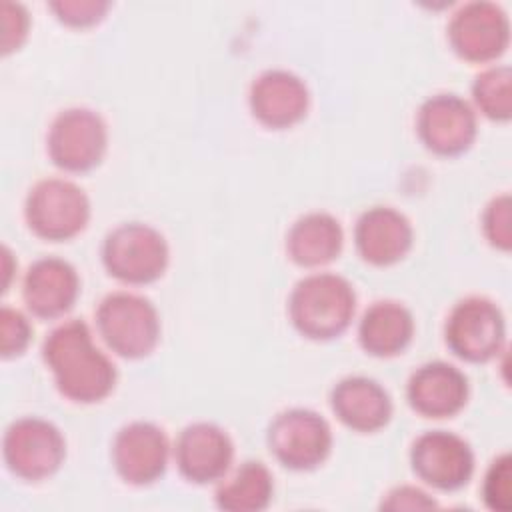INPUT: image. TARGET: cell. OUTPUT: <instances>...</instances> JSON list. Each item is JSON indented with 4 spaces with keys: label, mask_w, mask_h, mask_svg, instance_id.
<instances>
[{
    "label": "cell",
    "mask_w": 512,
    "mask_h": 512,
    "mask_svg": "<svg viewBox=\"0 0 512 512\" xmlns=\"http://www.w3.org/2000/svg\"><path fill=\"white\" fill-rule=\"evenodd\" d=\"M170 458L166 432L146 420L122 426L112 440V464L116 474L132 486H146L162 478Z\"/></svg>",
    "instance_id": "cell-13"
},
{
    "label": "cell",
    "mask_w": 512,
    "mask_h": 512,
    "mask_svg": "<svg viewBox=\"0 0 512 512\" xmlns=\"http://www.w3.org/2000/svg\"><path fill=\"white\" fill-rule=\"evenodd\" d=\"M108 148V128L90 108L74 106L56 114L48 128L46 150L50 160L66 172L96 168Z\"/></svg>",
    "instance_id": "cell-8"
},
{
    "label": "cell",
    "mask_w": 512,
    "mask_h": 512,
    "mask_svg": "<svg viewBox=\"0 0 512 512\" xmlns=\"http://www.w3.org/2000/svg\"><path fill=\"white\" fill-rule=\"evenodd\" d=\"M414 336L412 312L396 300H378L370 304L358 324L360 346L380 358L396 356Z\"/></svg>",
    "instance_id": "cell-20"
},
{
    "label": "cell",
    "mask_w": 512,
    "mask_h": 512,
    "mask_svg": "<svg viewBox=\"0 0 512 512\" xmlns=\"http://www.w3.org/2000/svg\"><path fill=\"white\" fill-rule=\"evenodd\" d=\"M274 496V478L266 464L246 460L236 470L218 480L216 506L228 512H260L266 510Z\"/></svg>",
    "instance_id": "cell-22"
},
{
    "label": "cell",
    "mask_w": 512,
    "mask_h": 512,
    "mask_svg": "<svg viewBox=\"0 0 512 512\" xmlns=\"http://www.w3.org/2000/svg\"><path fill=\"white\" fill-rule=\"evenodd\" d=\"M42 358L60 394L72 402H100L114 390L116 366L94 344L84 320L72 318L52 328L42 344Z\"/></svg>",
    "instance_id": "cell-1"
},
{
    "label": "cell",
    "mask_w": 512,
    "mask_h": 512,
    "mask_svg": "<svg viewBox=\"0 0 512 512\" xmlns=\"http://www.w3.org/2000/svg\"><path fill=\"white\" fill-rule=\"evenodd\" d=\"M414 474L428 486L454 492L464 488L474 474V452L470 444L448 430H426L410 448Z\"/></svg>",
    "instance_id": "cell-11"
},
{
    "label": "cell",
    "mask_w": 512,
    "mask_h": 512,
    "mask_svg": "<svg viewBox=\"0 0 512 512\" xmlns=\"http://www.w3.org/2000/svg\"><path fill=\"white\" fill-rule=\"evenodd\" d=\"M466 374L454 364L434 360L416 368L406 384L408 404L426 418H448L468 402Z\"/></svg>",
    "instance_id": "cell-16"
},
{
    "label": "cell",
    "mask_w": 512,
    "mask_h": 512,
    "mask_svg": "<svg viewBox=\"0 0 512 512\" xmlns=\"http://www.w3.org/2000/svg\"><path fill=\"white\" fill-rule=\"evenodd\" d=\"M24 216L36 236L54 242L68 240L86 228L90 200L72 180L44 178L28 190Z\"/></svg>",
    "instance_id": "cell-5"
},
{
    "label": "cell",
    "mask_w": 512,
    "mask_h": 512,
    "mask_svg": "<svg viewBox=\"0 0 512 512\" xmlns=\"http://www.w3.org/2000/svg\"><path fill=\"white\" fill-rule=\"evenodd\" d=\"M416 130L422 144L434 154L458 156L476 140V110L458 94H434L420 104Z\"/></svg>",
    "instance_id": "cell-12"
},
{
    "label": "cell",
    "mask_w": 512,
    "mask_h": 512,
    "mask_svg": "<svg viewBox=\"0 0 512 512\" xmlns=\"http://www.w3.org/2000/svg\"><path fill=\"white\" fill-rule=\"evenodd\" d=\"M472 100L480 114L490 120H510L512 116V70L506 64L484 68L472 82Z\"/></svg>",
    "instance_id": "cell-23"
},
{
    "label": "cell",
    "mask_w": 512,
    "mask_h": 512,
    "mask_svg": "<svg viewBox=\"0 0 512 512\" xmlns=\"http://www.w3.org/2000/svg\"><path fill=\"white\" fill-rule=\"evenodd\" d=\"M410 220L392 206H372L360 214L354 226L356 250L368 264L390 266L412 248Z\"/></svg>",
    "instance_id": "cell-18"
},
{
    "label": "cell",
    "mask_w": 512,
    "mask_h": 512,
    "mask_svg": "<svg viewBox=\"0 0 512 512\" xmlns=\"http://www.w3.org/2000/svg\"><path fill=\"white\" fill-rule=\"evenodd\" d=\"M356 312L354 286L340 274L314 272L298 280L288 298L294 328L312 340L340 336Z\"/></svg>",
    "instance_id": "cell-2"
},
{
    "label": "cell",
    "mask_w": 512,
    "mask_h": 512,
    "mask_svg": "<svg viewBox=\"0 0 512 512\" xmlns=\"http://www.w3.org/2000/svg\"><path fill=\"white\" fill-rule=\"evenodd\" d=\"M2 454L14 476L34 482L52 476L62 466L66 442L52 422L38 416H24L6 428Z\"/></svg>",
    "instance_id": "cell-9"
},
{
    "label": "cell",
    "mask_w": 512,
    "mask_h": 512,
    "mask_svg": "<svg viewBox=\"0 0 512 512\" xmlns=\"http://www.w3.org/2000/svg\"><path fill=\"white\" fill-rule=\"evenodd\" d=\"M512 200L508 192L494 196L482 212V230L486 240L500 250H510L512 246Z\"/></svg>",
    "instance_id": "cell-25"
},
{
    "label": "cell",
    "mask_w": 512,
    "mask_h": 512,
    "mask_svg": "<svg viewBox=\"0 0 512 512\" xmlns=\"http://www.w3.org/2000/svg\"><path fill=\"white\" fill-rule=\"evenodd\" d=\"M336 418L356 432H376L392 416L390 394L368 376H346L330 392Z\"/></svg>",
    "instance_id": "cell-19"
},
{
    "label": "cell",
    "mask_w": 512,
    "mask_h": 512,
    "mask_svg": "<svg viewBox=\"0 0 512 512\" xmlns=\"http://www.w3.org/2000/svg\"><path fill=\"white\" fill-rule=\"evenodd\" d=\"M344 246L340 222L328 212L300 216L286 234L288 256L306 268H316L338 258Z\"/></svg>",
    "instance_id": "cell-21"
},
{
    "label": "cell",
    "mask_w": 512,
    "mask_h": 512,
    "mask_svg": "<svg viewBox=\"0 0 512 512\" xmlns=\"http://www.w3.org/2000/svg\"><path fill=\"white\" fill-rule=\"evenodd\" d=\"M266 440L274 458L298 472L318 468L332 450L330 424L310 408H288L276 414Z\"/></svg>",
    "instance_id": "cell-7"
},
{
    "label": "cell",
    "mask_w": 512,
    "mask_h": 512,
    "mask_svg": "<svg viewBox=\"0 0 512 512\" xmlns=\"http://www.w3.org/2000/svg\"><path fill=\"white\" fill-rule=\"evenodd\" d=\"M80 294V278L74 266L58 256L32 262L24 274L22 296L28 310L38 318L66 314Z\"/></svg>",
    "instance_id": "cell-17"
},
{
    "label": "cell",
    "mask_w": 512,
    "mask_h": 512,
    "mask_svg": "<svg viewBox=\"0 0 512 512\" xmlns=\"http://www.w3.org/2000/svg\"><path fill=\"white\" fill-rule=\"evenodd\" d=\"M254 118L268 128H288L306 116L310 92L290 70L270 68L258 74L248 92Z\"/></svg>",
    "instance_id": "cell-15"
},
{
    "label": "cell",
    "mask_w": 512,
    "mask_h": 512,
    "mask_svg": "<svg viewBox=\"0 0 512 512\" xmlns=\"http://www.w3.org/2000/svg\"><path fill=\"white\" fill-rule=\"evenodd\" d=\"M448 40L454 52L468 62H492L510 42V20L500 4L472 0L450 18Z\"/></svg>",
    "instance_id": "cell-10"
},
{
    "label": "cell",
    "mask_w": 512,
    "mask_h": 512,
    "mask_svg": "<svg viewBox=\"0 0 512 512\" xmlns=\"http://www.w3.org/2000/svg\"><path fill=\"white\" fill-rule=\"evenodd\" d=\"M48 6L60 22L80 28L96 24L110 8V4L104 0H56Z\"/></svg>",
    "instance_id": "cell-27"
},
{
    "label": "cell",
    "mask_w": 512,
    "mask_h": 512,
    "mask_svg": "<svg viewBox=\"0 0 512 512\" xmlns=\"http://www.w3.org/2000/svg\"><path fill=\"white\" fill-rule=\"evenodd\" d=\"M234 458V444L224 428L212 422H192L176 438L174 460L180 474L194 484L222 480Z\"/></svg>",
    "instance_id": "cell-14"
},
{
    "label": "cell",
    "mask_w": 512,
    "mask_h": 512,
    "mask_svg": "<svg viewBox=\"0 0 512 512\" xmlns=\"http://www.w3.org/2000/svg\"><path fill=\"white\" fill-rule=\"evenodd\" d=\"M448 348L466 362H486L498 356L506 342V318L496 302L484 296H466L446 318Z\"/></svg>",
    "instance_id": "cell-6"
},
{
    "label": "cell",
    "mask_w": 512,
    "mask_h": 512,
    "mask_svg": "<svg viewBox=\"0 0 512 512\" xmlns=\"http://www.w3.org/2000/svg\"><path fill=\"white\" fill-rule=\"evenodd\" d=\"M96 328L108 348L124 358L148 356L160 340V318L154 304L126 290L102 298L96 308Z\"/></svg>",
    "instance_id": "cell-3"
},
{
    "label": "cell",
    "mask_w": 512,
    "mask_h": 512,
    "mask_svg": "<svg viewBox=\"0 0 512 512\" xmlns=\"http://www.w3.org/2000/svg\"><path fill=\"white\" fill-rule=\"evenodd\" d=\"M436 506H438V502L426 490H422L418 486H410V484L392 488L382 498V504H380L382 510H394V512H398V510H430Z\"/></svg>",
    "instance_id": "cell-29"
},
{
    "label": "cell",
    "mask_w": 512,
    "mask_h": 512,
    "mask_svg": "<svg viewBox=\"0 0 512 512\" xmlns=\"http://www.w3.org/2000/svg\"><path fill=\"white\" fill-rule=\"evenodd\" d=\"M170 260L164 234L144 222H124L112 228L102 242V262L110 276L126 284L158 280Z\"/></svg>",
    "instance_id": "cell-4"
},
{
    "label": "cell",
    "mask_w": 512,
    "mask_h": 512,
    "mask_svg": "<svg viewBox=\"0 0 512 512\" xmlns=\"http://www.w3.org/2000/svg\"><path fill=\"white\" fill-rule=\"evenodd\" d=\"M32 336V326L28 318L10 306L0 310V352L4 358L18 356L26 350Z\"/></svg>",
    "instance_id": "cell-26"
},
{
    "label": "cell",
    "mask_w": 512,
    "mask_h": 512,
    "mask_svg": "<svg viewBox=\"0 0 512 512\" xmlns=\"http://www.w3.org/2000/svg\"><path fill=\"white\" fill-rule=\"evenodd\" d=\"M482 500L492 512L512 508V458L508 452L496 456L482 480Z\"/></svg>",
    "instance_id": "cell-24"
},
{
    "label": "cell",
    "mask_w": 512,
    "mask_h": 512,
    "mask_svg": "<svg viewBox=\"0 0 512 512\" xmlns=\"http://www.w3.org/2000/svg\"><path fill=\"white\" fill-rule=\"evenodd\" d=\"M2 16V54H10L18 50L28 36V12L18 2H2L0 4Z\"/></svg>",
    "instance_id": "cell-28"
}]
</instances>
